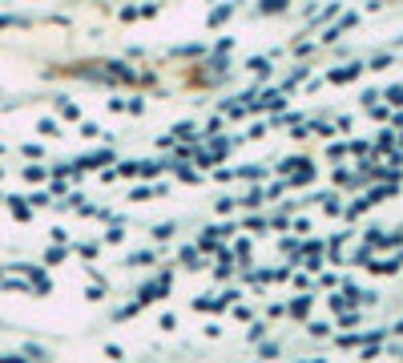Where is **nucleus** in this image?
<instances>
[{
  "label": "nucleus",
  "mask_w": 403,
  "mask_h": 363,
  "mask_svg": "<svg viewBox=\"0 0 403 363\" xmlns=\"http://www.w3.org/2000/svg\"><path fill=\"white\" fill-rule=\"evenodd\" d=\"M351 77H359V65H347V69L331 73V81H351Z\"/></svg>",
  "instance_id": "f257e3e1"
},
{
  "label": "nucleus",
  "mask_w": 403,
  "mask_h": 363,
  "mask_svg": "<svg viewBox=\"0 0 403 363\" xmlns=\"http://www.w3.org/2000/svg\"><path fill=\"white\" fill-rule=\"evenodd\" d=\"M182 263H186V266H198V250H194V246H190V250H182Z\"/></svg>",
  "instance_id": "f03ea898"
},
{
  "label": "nucleus",
  "mask_w": 403,
  "mask_h": 363,
  "mask_svg": "<svg viewBox=\"0 0 403 363\" xmlns=\"http://www.w3.org/2000/svg\"><path fill=\"white\" fill-rule=\"evenodd\" d=\"M226 17H230V4H226V8H218V12H214V17H210V24H222V21H226Z\"/></svg>",
  "instance_id": "7ed1b4c3"
}]
</instances>
